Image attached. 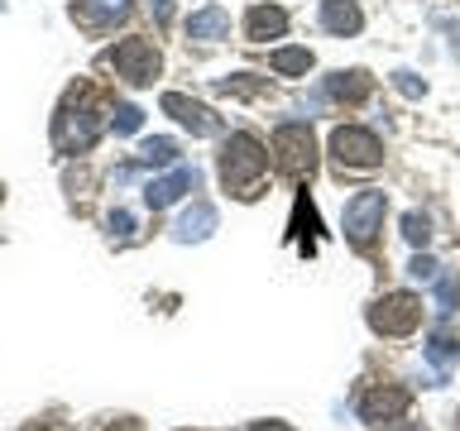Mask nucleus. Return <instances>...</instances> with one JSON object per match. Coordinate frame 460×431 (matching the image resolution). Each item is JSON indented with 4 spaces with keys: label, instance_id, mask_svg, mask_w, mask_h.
<instances>
[{
    "label": "nucleus",
    "instance_id": "nucleus-1",
    "mask_svg": "<svg viewBox=\"0 0 460 431\" xmlns=\"http://www.w3.org/2000/svg\"><path fill=\"white\" fill-rule=\"evenodd\" d=\"M264 172H269V149L254 135H230L221 144V182H226V192L250 201L259 192V182H264Z\"/></svg>",
    "mask_w": 460,
    "mask_h": 431
},
{
    "label": "nucleus",
    "instance_id": "nucleus-2",
    "mask_svg": "<svg viewBox=\"0 0 460 431\" xmlns=\"http://www.w3.org/2000/svg\"><path fill=\"white\" fill-rule=\"evenodd\" d=\"M101 129H106L101 106H92V92H77V96H67L63 110H58L53 144H58V149H92Z\"/></svg>",
    "mask_w": 460,
    "mask_h": 431
},
{
    "label": "nucleus",
    "instance_id": "nucleus-3",
    "mask_svg": "<svg viewBox=\"0 0 460 431\" xmlns=\"http://www.w3.org/2000/svg\"><path fill=\"white\" fill-rule=\"evenodd\" d=\"M106 67H115V77H125L129 86H149L164 67V57L149 39H120L115 48H106Z\"/></svg>",
    "mask_w": 460,
    "mask_h": 431
},
{
    "label": "nucleus",
    "instance_id": "nucleus-4",
    "mask_svg": "<svg viewBox=\"0 0 460 431\" xmlns=\"http://www.w3.org/2000/svg\"><path fill=\"white\" fill-rule=\"evenodd\" d=\"M273 163H279L288 178H307L316 168V139L307 125H279L273 129Z\"/></svg>",
    "mask_w": 460,
    "mask_h": 431
},
{
    "label": "nucleus",
    "instance_id": "nucleus-5",
    "mask_svg": "<svg viewBox=\"0 0 460 431\" xmlns=\"http://www.w3.org/2000/svg\"><path fill=\"white\" fill-rule=\"evenodd\" d=\"M331 154H336L341 168H379L384 163V144L374 129H359V125H341L331 129Z\"/></svg>",
    "mask_w": 460,
    "mask_h": 431
},
{
    "label": "nucleus",
    "instance_id": "nucleus-6",
    "mask_svg": "<svg viewBox=\"0 0 460 431\" xmlns=\"http://www.w3.org/2000/svg\"><path fill=\"white\" fill-rule=\"evenodd\" d=\"M417 321H422V297L412 293H388L369 307V326L379 336H412Z\"/></svg>",
    "mask_w": 460,
    "mask_h": 431
},
{
    "label": "nucleus",
    "instance_id": "nucleus-7",
    "mask_svg": "<svg viewBox=\"0 0 460 431\" xmlns=\"http://www.w3.org/2000/svg\"><path fill=\"white\" fill-rule=\"evenodd\" d=\"M384 211H388V197H384V192H359V197H350V207H345V240L359 244V250H369L374 235L384 230Z\"/></svg>",
    "mask_w": 460,
    "mask_h": 431
},
{
    "label": "nucleus",
    "instance_id": "nucleus-8",
    "mask_svg": "<svg viewBox=\"0 0 460 431\" xmlns=\"http://www.w3.org/2000/svg\"><path fill=\"white\" fill-rule=\"evenodd\" d=\"M355 408H359V422H369V427H394L398 417L412 408V388H398V383L365 388Z\"/></svg>",
    "mask_w": 460,
    "mask_h": 431
},
{
    "label": "nucleus",
    "instance_id": "nucleus-9",
    "mask_svg": "<svg viewBox=\"0 0 460 431\" xmlns=\"http://www.w3.org/2000/svg\"><path fill=\"white\" fill-rule=\"evenodd\" d=\"M164 110L172 115L178 125H187L192 135H221V115H216L211 106H201V101H192V96H178V92H168L164 96Z\"/></svg>",
    "mask_w": 460,
    "mask_h": 431
},
{
    "label": "nucleus",
    "instance_id": "nucleus-10",
    "mask_svg": "<svg viewBox=\"0 0 460 431\" xmlns=\"http://www.w3.org/2000/svg\"><path fill=\"white\" fill-rule=\"evenodd\" d=\"M197 182H201V172L197 168H187V163H178L168 172V178H154L149 187H144V201H149L154 211H164V207H172L182 192H197Z\"/></svg>",
    "mask_w": 460,
    "mask_h": 431
},
{
    "label": "nucleus",
    "instance_id": "nucleus-11",
    "mask_svg": "<svg viewBox=\"0 0 460 431\" xmlns=\"http://www.w3.org/2000/svg\"><path fill=\"white\" fill-rule=\"evenodd\" d=\"M211 230H216V207L211 201H192V207L178 216L172 235H178L182 244H197V240H211Z\"/></svg>",
    "mask_w": 460,
    "mask_h": 431
},
{
    "label": "nucleus",
    "instance_id": "nucleus-12",
    "mask_svg": "<svg viewBox=\"0 0 460 431\" xmlns=\"http://www.w3.org/2000/svg\"><path fill=\"white\" fill-rule=\"evenodd\" d=\"M129 14V0H77L72 5V20H82L86 29H111Z\"/></svg>",
    "mask_w": 460,
    "mask_h": 431
},
{
    "label": "nucleus",
    "instance_id": "nucleus-13",
    "mask_svg": "<svg viewBox=\"0 0 460 431\" xmlns=\"http://www.w3.org/2000/svg\"><path fill=\"white\" fill-rule=\"evenodd\" d=\"M322 24L331 29V34L350 39V34H359V24H365V14H359V5H355V0H322Z\"/></svg>",
    "mask_w": 460,
    "mask_h": 431
},
{
    "label": "nucleus",
    "instance_id": "nucleus-14",
    "mask_svg": "<svg viewBox=\"0 0 460 431\" xmlns=\"http://www.w3.org/2000/svg\"><path fill=\"white\" fill-rule=\"evenodd\" d=\"M369 72H331V77H326V96L331 101H345V106H359V101H365L369 96Z\"/></svg>",
    "mask_w": 460,
    "mask_h": 431
},
{
    "label": "nucleus",
    "instance_id": "nucleus-15",
    "mask_svg": "<svg viewBox=\"0 0 460 431\" xmlns=\"http://www.w3.org/2000/svg\"><path fill=\"white\" fill-rule=\"evenodd\" d=\"M283 29H288V10H279V5H254L250 20H244V34H250L254 43L283 39Z\"/></svg>",
    "mask_w": 460,
    "mask_h": 431
},
{
    "label": "nucleus",
    "instance_id": "nucleus-16",
    "mask_svg": "<svg viewBox=\"0 0 460 431\" xmlns=\"http://www.w3.org/2000/svg\"><path fill=\"white\" fill-rule=\"evenodd\" d=\"M230 34V14L221 5H211V10H197L192 20H187V39H201V43H216V39H226Z\"/></svg>",
    "mask_w": 460,
    "mask_h": 431
},
{
    "label": "nucleus",
    "instance_id": "nucleus-17",
    "mask_svg": "<svg viewBox=\"0 0 460 431\" xmlns=\"http://www.w3.org/2000/svg\"><path fill=\"white\" fill-rule=\"evenodd\" d=\"M269 67L279 72V77H307L312 72V48H273Z\"/></svg>",
    "mask_w": 460,
    "mask_h": 431
},
{
    "label": "nucleus",
    "instance_id": "nucleus-18",
    "mask_svg": "<svg viewBox=\"0 0 460 431\" xmlns=\"http://www.w3.org/2000/svg\"><path fill=\"white\" fill-rule=\"evenodd\" d=\"M139 163H149V168H168V163H178V144L172 139H144L139 144Z\"/></svg>",
    "mask_w": 460,
    "mask_h": 431
},
{
    "label": "nucleus",
    "instance_id": "nucleus-19",
    "mask_svg": "<svg viewBox=\"0 0 460 431\" xmlns=\"http://www.w3.org/2000/svg\"><path fill=\"white\" fill-rule=\"evenodd\" d=\"M216 92H221V96H259V92H264V77H254V72H235V77L216 82Z\"/></svg>",
    "mask_w": 460,
    "mask_h": 431
},
{
    "label": "nucleus",
    "instance_id": "nucleus-20",
    "mask_svg": "<svg viewBox=\"0 0 460 431\" xmlns=\"http://www.w3.org/2000/svg\"><path fill=\"white\" fill-rule=\"evenodd\" d=\"M460 355V345L451 340V336H431V345H427V359L441 369V379H446V369H451V359Z\"/></svg>",
    "mask_w": 460,
    "mask_h": 431
},
{
    "label": "nucleus",
    "instance_id": "nucleus-21",
    "mask_svg": "<svg viewBox=\"0 0 460 431\" xmlns=\"http://www.w3.org/2000/svg\"><path fill=\"white\" fill-rule=\"evenodd\" d=\"M139 125H144V110H139V106H129V101L111 110V129H115V135H135Z\"/></svg>",
    "mask_w": 460,
    "mask_h": 431
},
{
    "label": "nucleus",
    "instance_id": "nucleus-22",
    "mask_svg": "<svg viewBox=\"0 0 460 431\" xmlns=\"http://www.w3.org/2000/svg\"><path fill=\"white\" fill-rule=\"evenodd\" d=\"M402 240L422 250V244L431 240V221H427V216H417V211H408V216H402Z\"/></svg>",
    "mask_w": 460,
    "mask_h": 431
},
{
    "label": "nucleus",
    "instance_id": "nucleus-23",
    "mask_svg": "<svg viewBox=\"0 0 460 431\" xmlns=\"http://www.w3.org/2000/svg\"><path fill=\"white\" fill-rule=\"evenodd\" d=\"M460 307V278H437V316H451Z\"/></svg>",
    "mask_w": 460,
    "mask_h": 431
},
{
    "label": "nucleus",
    "instance_id": "nucleus-24",
    "mask_svg": "<svg viewBox=\"0 0 460 431\" xmlns=\"http://www.w3.org/2000/svg\"><path fill=\"white\" fill-rule=\"evenodd\" d=\"M408 273H412L417 283H437V278H441V273H437V259H431V254H412Z\"/></svg>",
    "mask_w": 460,
    "mask_h": 431
},
{
    "label": "nucleus",
    "instance_id": "nucleus-25",
    "mask_svg": "<svg viewBox=\"0 0 460 431\" xmlns=\"http://www.w3.org/2000/svg\"><path fill=\"white\" fill-rule=\"evenodd\" d=\"M106 230H111V240H129V235H135V216H129V211H111Z\"/></svg>",
    "mask_w": 460,
    "mask_h": 431
},
{
    "label": "nucleus",
    "instance_id": "nucleus-26",
    "mask_svg": "<svg viewBox=\"0 0 460 431\" xmlns=\"http://www.w3.org/2000/svg\"><path fill=\"white\" fill-rule=\"evenodd\" d=\"M394 86H398L402 96H422L427 92V82H417L412 72H394Z\"/></svg>",
    "mask_w": 460,
    "mask_h": 431
},
{
    "label": "nucleus",
    "instance_id": "nucleus-27",
    "mask_svg": "<svg viewBox=\"0 0 460 431\" xmlns=\"http://www.w3.org/2000/svg\"><path fill=\"white\" fill-rule=\"evenodd\" d=\"M149 5H154V20H158V24L172 20V0H149Z\"/></svg>",
    "mask_w": 460,
    "mask_h": 431
},
{
    "label": "nucleus",
    "instance_id": "nucleus-28",
    "mask_svg": "<svg viewBox=\"0 0 460 431\" xmlns=\"http://www.w3.org/2000/svg\"><path fill=\"white\" fill-rule=\"evenodd\" d=\"M106 431H144V427L135 422V417H120V422H115V427H106Z\"/></svg>",
    "mask_w": 460,
    "mask_h": 431
},
{
    "label": "nucleus",
    "instance_id": "nucleus-29",
    "mask_svg": "<svg viewBox=\"0 0 460 431\" xmlns=\"http://www.w3.org/2000/svg\"><path fill=\"white\" fill-rule=\"evenodd\" d=\"M250 431H293V427H288V422H254Z\"/></svg>",
    "mask_w": 460,
    "mask_h": 431
},
{
    "label": "nucleus",
    "instance_id": "nucleus-30",
    "mask_svg": "<svg viewBox=\"0 0 460 431\" xmlns=\"http://www.w3.org/2000/svg\"><path fill=\"white\" fill-rule=\"evenodd\" d=\"M394 431H427L422 422H408V427H394Z\"/></svg>",
    "mask_w": 460,
    "mask_h": 431
},
{
    "label": "nucleus",
    "instance_id": "nucleus-31",
    "mask_svg": "<svg viewBox=\"0 0 460 431\" xmlns=\"http://www.w3.org/2000/svg\"><path fill=\"white\" fill-rule=\"evenodd\" d=\"M456 53H460V34H456Z\"/></svg>",
    "mask_w": 460,
    "mask_h": 431
},
{
    "label": "nucleus",
    "instance_id": "nucleus-32",
    "mask_svg": "<svg viewBox=\"0 0 460 431\" xmlns=\"http://www.w3.org/2000/svg\"><path fill=\"white\" fill-rule=\"evenodd\" d=\"M0 10H5V0H0Z\"/></svg>",
    "mask_w": 460,
    "mask_h": 431
}]
</instances>
